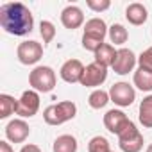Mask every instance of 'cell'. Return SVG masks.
<instances>
[{
	"label": "cell",
	"mask_w": 152,
	"mask_h": 152,
	"mask_svg": "<svg viewBox=\"0 0 152 152\" xmlns=\"http://www.w3.org/2000/svg\"><path fill=\"white\" fill-rule=\"evenodd\" d=\"M29 86L38 93H50L56 88V72L50 66H36L29 73Z\"/></svg>",
	"instance_id": "3957f363"
},
{
	"label": "cell",
	"mask_w": 152,
	"mask_h": 152,
	"mask_svg": "<svg viewBox=\"0 0 152 152\" xmlns=\"http://www.w3.org/2000/svg\"><path fill=\"white\" fill-rule=\"evenodd\" d=\"M111 152H113V150H111Z\"/></svg>",
	"instance_id": "f546056e"
},
{
	"label": "cell",
	"mask_w": 152,
	"mask_h": 152,
	"mask_svg": "<svg viewBox=\"0 0 152 152\" xmlns=\"http://www.w3.org/2000/svg\"><path fill=\"white\" fill-rule=\"evenodd\" d=\"M109 99L120 107H127L136 100V90L129 83H115L109 90Z\"/></svg>",
	"instance_id": "52a82bcc"
},
{
	"label": "cell",
	"mask_w": 152,
	"mask_h": 152,
	"mask_svg": "<svg viewBox=\"0 0 152 152\" xmlns=\"http://www.w3.org/2000/svg\"><path fill=\"white\" fill-rule=\"evenodd\" d=\"M107 102H111L109 91H104V90H93L88 97V104L93 109H102V107L107 106Z\"/></svg>",
	"instance_id": "44dd1931"
},
{
	"label": "cell",
	"mask_w": 152,
	"mask_h": 152,
	"mask_svg": "<svg viewBox=\"0 0 152 152\" xmlns=\"http://www.w3.org/2000/svg\"><path fill=\"white\" fill-rule=\"evenodd\" d=\"M83 73H84V64L79 59H68L63 63L59 75L61 79L68 84H75V83H81L83 79Z\"/></svg>",
	"instance_id": "7c38bea8"
},
{
	"label": "cell",
	"mask_w": 152,
	"mask_h": 152,
	"mask_svg": "<svg viewBox=\"0 0 152 152\" xmlns=\"http://www.w3.org/2000/svg\"><path fill=\"white\" fill-rule=\"evenodd\" d=\"M107 32H109V29H107V25L102 18H91L84 23V34L83 36L104 43V38L107 36Z\"/></svg>",
	"instance_id": "5bb4252c"
},
{
	"label": "cell",
	"mask_w": 152,
	"mask_h": 152,
	"mask_svg": "<svg viewBox=\"0 0 152 152\" xmlns=\"http://www.w3.org/2000/svg\"><path fill=\"white\" fill-rule=\"evenodd\" d=\"M77 140L72 134H61L56 138L54 145H52V150L54 152H77Z\"/></svg>",
	"instance_id": "e0dca14e"
},
{
	"label": "cell",
	"mask_w": 152,
	"mask_h": 152,
	"mask_svg": "<svg viewBox=\"0 0 152 152\" xmlns=\"http://www.w3.org/2000/svg\"><path fill=\"white\" fill-rule=\"evenodd\" d=\"M16 104H18V100H16L15 97H11V95H7V93H2V95H0V118L6 120V118H9L13 113H16Z\"/></svg>",
	"instance_id": "ffe728a7"
},
{
	"label": "cell",
	"mask_w": 152,
	"mask_h": 152,
	"mask_svg": "<svg viewBox=\"0 0 152 152\" xmlns=\"http://www.w3.org/2000/svg\"><path fill=\"white\" fill-rule=\"evenodd\" d=\"M61 23L66 29H70V31L79 29L84 23V13H83V9L77 7V6H66L61 11Z\"/></svg>",
	"instance_id": "4fadbf2b"
},
{
	"label": "cell",
	"mask_w": 152,
	"mask_h": 152,
	"mask_svg": "<svg viewBox=\"0 0 152 152\" xmlns=\"http://www.w3.org/2000/svg\"><path fill=\"white\" fill-rule=\"evenodd\" d=\"M20 152H41V148L38 145H34V143H27V145H23L20 148Z\"/></svg>",
	"instance_id": "4316f807"
},
{
	"label": "cell",
	"mask_w": 152,
	"mask_h": 152,
	"mask_svg": "<svg viewBox=\"0 0 152 152\" xmlns=\"http://www.w3.org/2000/svg\"><path fill=\"white\" fill-rule=\"evenodd\" d=\"M0 25L7 34L25 36L34 29V16L22 2H7L0 7Z\"/></svg>",
	"instance_id": "6da1fadb"
},
{
	"label": "cell",
	"mask_w": 152,
	"mask_h": 152,
	"mask_svg": "<svg viewBox=\"0 0 152 152\" xmlns=\"http://www.w3.org/2000/svg\"><path fill=\"white\" fill-rule=\"evenodd\" d=\"M39 34H41V38H43V45L50 43V41L56 38V25H54L52 22H48V20H43V22L39 23Z\"/></svg>",
	"instance_id": "cb8c5ba5"
},
{
	"label": "cell",
	"mask_w": 152,
	"mask_h": 152,
	"mask_svg": "<svg viewBox=\"0 0 152 152\" xmlns=\"http://www.w3.org/2000/svg\"><path fill=\"white\" fill-rule=\"evenodd\" d=\"M115 57H116V50H115V45L111 43H104L97 52H95V63L102 64V66H113L115 63Z\"/></svg>",
	"instance_id": "2e32d148"
},
{
	"label": "cell",
	"mask_w": 152,
	"mask_h": 152,
	"mask_svg": "<svg viewBox=\"0 0 152 152\" xmlns=\"http://www.w3.org/2000/svg\"><path fill=\"white\" fill-rule=\"evenodd\" d=\"M86 6L95 13H102V11H107L111 7V2L109 0H88Z\"/></svg>",
	"instance_id": "484cf974"
},
{
	"label": "cell",
	"mask_w": 152,
	"mask_h": 152,
	"mask_svg": "<svg viewBox=\"0 0 152 152\" xmlns=\"http://www.w3.org/2000/svg\"><path fill=\"white\" fill-rule=\"evenodd\" d=\"M104 125H106V129L109 132H113V134L118 136L122 131H125L131 125V120H129V116L124 111H120V109H109L104 115Z\"/></svg>",
	"instance_id": "30bf717a"
},
{
	"label": "cell",
	"mask_w": 152,
	"mask_h": 152,
	"mask_svg": "<svg viewBox=\"0 0 152 152\" xmlns=\"http://www.w3.org/2000/svg\"><path fill=\"white\" fill-rule=\"evenodd\" d=\"M16 57L22 64H36L41 57H43V45L34 41V39H27L22 41L16 48Z\"/></svg>",
	"instance_id": "5b68a950"
},
{
	"label": "cell",
	"mask_w": 152,
	"mask_h": 152,
	"mask_svg": "<svg viewBox=\"0 0 152 152\" xmlns=\"http://www.w3.org/2000/svg\"><path fill=\"white\" fill-rule=\"evenodd\" d=\"M125 18H127V22L132 23V25H143V23L147 22V18H148V11H147V7H145L143 4L132 2V4H129L127 9H125Z\"/></svg>",
	"instance_id": "9a60e30c"
},
{
	"label": "cell",
	"mask_w": 152,
	"mask_h": 152,
	"mask_svg": "<svg viewBox=\"0 0 152 152\" xmlns=\"http://www.w3.org/2000/svg\"><path fill=\"white\" fill-rule=\"evenodd\" d=\"M75 115H77V106L72 100H63L57 104L48 106L43 111V120L48 125H61L68 120H73Z\"/></svg>",
	"instance_id": "7a4b0ae2"
},
{
	"label": "cell",
	"mask_w": 152,
	"mask_h": 152,
	"mask_svg": "<svg viewBox=\"0 0 152 152\" xmlns=\"http://www.w3.org/2000/svg\"><path fill=\"white\" fill-rule=\"evenodd\" d=\"M31 134V127L23 118H15L6 125V138L11 143H23Z\"/></svg>",
	"instance_id": "8fae6325"
},
{
	"label": "cell",
	"mask_w": 152,
	"mask_h": 152,
	"mask_svg": "<svg viewBox=\"0 0 152 152\" xmlns=\"http://www.w3.org/2000/svg\"><path fill=\"white\" fill-rule=\"evenodd\" d=\"M138 64H140V68L152 72V47H148L145 52H141L138 56Z\"/></svg>",
	"instance_id": "d4e9b609"
},
{
	"label": "cell",
	"mask_w": 152,
	"mask_h": 152,
	"mask_svg": "<svg viewBox=\"0 0 152 152\" xmlns=\"http://www.w3.org/2000/svg\"><path fill=\"white\" fill-rule=\"evenodd\" d=\"M132 83L138 90L141 91H152V72L145 70V68H138L134 72Z\"/></svg>",
	"instance_id": "d6986e66"
},
{
	"label": "cell",
	"mask_w": 152,
	"mask_h": 152,
	"mask_svg": "<svg viewBox=\"0 0 152 152\" xmlns=\"http://www.w3.org/2000/svg\"><path fill=\"white\" fill-rule=\"evenodd\" d=\"M118 147L122 152H140L143 148V134L132 122L125 131L118 134Z\"/></svg>",
	"instance_id": "277c9868"
},
{
	"label": "cell",
	"mask_w": 152,
	"mask_h": 152,
	"mask_svg": "<svg viewBox=\"0 0 152 152\" xmlns=\"http://www.w3.org/2000/svg\"><path fill=\"white\" fill-rule=\"evenodd\" d=\"M106 79H107V68L93 61L91 64L84 66L81 84L86 88H97V86H102L106 83Z\"/></svg>",
	"instance_id": "ba28073f"
},
{
	"label": "cell",
	"mask_w": 152,
	"mask_h": 152,
	"mask_svg": "<svg viewBox=\"0 0 152 152\" xmlns=\"http://www.w3.org/2000/svg\"><path fill=\"white\" fill-rule=\"evenodd\" d=\"M107 36H109V41H111V43H115V45H124V43L127 41V38H129V32H127V29H125L122 23H113V25L109 27Z\"/></svg>",
	"instance_id": "7402d4cb"
},
{
	"label": "cell",
	"mask_w": 152,
	"mask_h": 152,
	"mask_svg": "<svg viewBox=\"0 0 152 152\" xmlns=\"http://www.w3.org/2000/svg\"><path fill=\"white\" fill-rule=\"evenodd\" d=\"M138 118L140 124L147 129H152V95H147L141 104H140V111H138Z\"/></svg>",
	"instance_id": "ac0fdd59"
},
{
	"label": "cell",
	"mask_w": 152,
	"mask_h": 152,
	"mask_svg": "<svg viewBox=\"0 0 152 152\" xmlns=\"http://www.w3.org/2000/svg\"><path fill=\"white\" fill-rule=\"evenodd\" d=\"M38 111H39V93L34 90L23 91L16 104V115L22 118H32Z\"/></svg>",
	"instance_id": "8992f818"
},
{
	"label": "cell",
	"mask_w": 152,
	"mask_h": 152,
	"mask_svg": "<svg viewBox=\"0 0 152 152\" xmlns=\"http://www.w3.org/2000/svg\"><path fill=\"white\" fill-rule=\"evenodd\" d=\"M147 152H152V143H150V145L147 147Z\"/></svg>",
	"instance_id": "f1b7e54d"
},
{
	"label": "cell",
	"mask_w": 152,
	"mask_h": 152,
	"mask_svg": "<svg viewBox=\"0 0 152 152\" xmlns=\"http://www.w3.org/2000/svg\"><path fill=\"white\" fill-rule=\"evenodd\" d=\"M88 152H111L109 141L104 136H93L88 143Z\"/></svg>",
	"instance_id": "603a6c76"
},
{
	"label": "cell",
	"mask_w": 152,
	"mask_h": 152,
	"mask_svg": "<svg viewBox=\"0 0 152 152\" xmlns=\"http://www.w3.org/2000/svg\"><path fill=\"white\" fill-rule=\"evenodd\" d=\"M138 63V57L134 56V52L131 48H118L116 50V57H115V63H113V72L118 73V75H127L129 72L134 70Z\"/></svg>",
	"instance_id": "9c48e42d"
},
{
	"label": "cell",
	"mask_w": 152,
	"mask_h": 152,
	"mask_svg": "<svg viewBox=\"0 0 152 152\" xmlns=\"http://www.w3.org/2000/svg\"><path fill=\"white\" fill-rule=\"evenodd\" d=\"M0 152H15V148L11 147V143L7 140H2L0 141Z\"/></svg>",
	"instance_id": "83f0119b"
}]
</instances>
